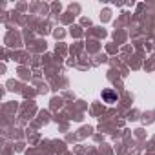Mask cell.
<instances>
[{
  "mask_svg": "<svg viewBox=\"0 0 155 155\" xmlns=\"http://www.w3.org/2000/svg\"><path fill=\"white\" fill-rule=\"evenodd\" d=\"M102 99H104L108 104H113V102H117L119 95H117V91H113V90H104V91H102Z\"/></svg>",
  "mask_w": 155,
  "mask_h": 155,
  "instance_id": "1",
  "label": "cell"
}]
</instances>
